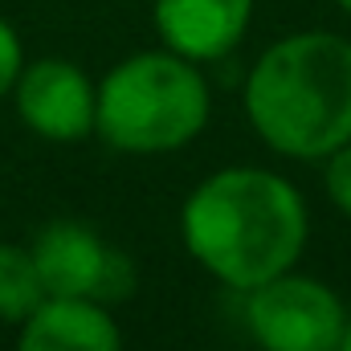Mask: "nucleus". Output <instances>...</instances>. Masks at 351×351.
Here are the masks:
<instances>
[{
    "mask_svg": "<svg viewBox=\"0 0 351 351\" xmlns=\"http://www.w3.org/2000/svg\"><path fill=\"white\" fill-rule=\"evenodd\" d=\"M302 192L265 168H221L180 208L184 250L229 290H254L294 269L306 245Z\"/></svg>",
    "mask_w": 351,
    "mask_h": 351,
    "instance_id": "nucleus-1",
    "label": "nucleus"
},
{
    "mask_svg": "<svg viewBox=\"0 0 351 351\" xmlns=\"http://www.w3.org/2000/svg\"><path fill=\"white\" fill-rule=\"evenodd\" d=\"M245 114L278 156L327 160L351 139V41L327 29L274 41L245 78Z\"/></svg>",
    "mask_w": 351,
    "mask_h": 351,
    "instance_id": "nucleus-2",
    "label": "nucleus"
},
{
    "mask_svg": "<svg viewBox=\"0 0 351 351\" xmlns=\"http://www.w3.org/2000/svg\"><path fill=\"white\" fill-rule=\"evenodd\" d=\"M208 82L196 62L152 49L119 62L94 98V131L127 156H168L188 147L208 123Z\"/></svg>",
    "mask_w": 351,
    "mask_h": 351,
    "instance_id": "nucleus-3",
    "label": "nucleus"
},
{
    "mask_svg": "<svg viewBox=\"0 0 351 351\" xmlns=\"http://www.w3.org/2000/svg\"><path fill=\"white\" fill-rule=\"evenodd\" d=\"M245 327L262 351H335L348 311L331 286L286 269L245 290Z\"/></svg>",
    "mask_w": 351,
    "mask_h": 351,
    "instance_id": "nucleus-4",
    "label": "nucleus"
},
{
    "mask_svg": "<svg viewBox=\"0 0 351 351\" xmlns=\"http://www.w3.org/2000/svg\"><path fill=\"white\" fill-rule=\"evenodd\" d=\"M29 254L49 298H94L110 306L135 290L131 262L82 221H49L33 237Z\"/></svg>",
    "mask_w": 351,
    "mask_h": 351,
    "instance_id": "nucleus-5",
    "label": "nucleus"
},
{
    "mask_svg": "<svg viewBox=\"0 0 351 351\" xmlns=\"http://www.w3.org/2000/svg\"><path fill=\"white\" fill-rule=\"evenodd\" d=\"M94 98L98 86L90 82V74L66 58L21 66V78L12 86L21 123L53 143H78L94 131Z\"/></svg>",
    "mask_w": 351,
    "mask_h": 351,
    "instance_id": "nucleus-6",
    "label": "nucleus"
},
{
    "mask_svg": "<svg viewBox=\"0 0 351 351\" xmlns=\"http://www.w3.org/2000/svg\"><path fill=\"white\" fill-rule=\"evenodd\" d=\"M254 0H156L160 41L188 62L225 58L250 29Z\"/></svg>",
    "mask_w": 351,
    "mask_h": 351,
    "instance_id": "nucleus-7",
    "label": "nucleus"
},
{
    "mask_svg": "<svg viewBox=\"0 0 351 351\" xmlns=\"http://www.w3.org/2000/svg\"><path fill=\"white\" fill-rule=\"evenodd\" d=\"M16 351H123V331L106 302L45 298L21 323Z\"/></svg>",
    "mask_w": 351,
    "mask_h": 351,
    "instance_id": "nucleus-8",
    "label": "nucleus"
},
{
    "mask_svg": "<svg viewBox=\"0 0 351 351\" xmlns=\"http://www.w3.org/2000/svg\"><path fill=\"white\" fill-rule=\"evenodd\" d=\"M41 274L25 245H0V323H25L45 302Z\"/></svg>",
    "mask_w": 351,
    "mask_h": 351,
    "instance_id": "nucleus-9",
    "label": "nucleus"
},
{
    "mask_svg": "<svg viewBox=\"0 0 351 351\" xmlns=\"http://www.w3.org/2000/svg\"><path fill=\"white\" fill-rule=\"evenodd\" d=\"M323 184H327V196H331V204L351 217V139L343 147H335L331 156H327V172H323Z\"/></svg>",
    "mask_w": 351,
    "mask_h": 351,
    "instance_id": "nucleus-10",
    "label": "nucleus"
},
{
    "mask_svg": "<svg viewBox=\"0 0 351 351\" xmlns=\"http://www.w3.org/2000/svg\"><path fill=\"white\" fill-rule=\"evenodd\" d=\"M21 66H25L21 37H16V29L0 16V98H4V94H12L16 78H21Z\"/></svg>",
    "mask_w": 351,
    "mask_h": 351,
    "instance_id": "nucleus-11",
    "label": "nucleus"
},
{
    "mask_svg": "<svg viewBox=\"0 0 351 351\" xmlns=\"http://www.w3.org/2000/svg\"><path fill=\"white\" fill-rule=\"evenodd\" d=\"M335 351H351V319H348V327H343V339H339V348Z\"/></svg>",
    "mask_w": 351,
    "mask_h": 351,
    "instance_id": "nucleus-12",
    "label": "nucleus"
},
{
    "mask_svg": "<svg viewBox=\"0 0 351 351\" xmlns=\"http://www.w3.org/2000/svg\"><path fill=\"white\" fill-rule=\"evenodd\" d=\"M335 4H339V8H343V12H351V0H335Z\"/></svg>",
    "mask_w": 351,
    "mask_h": 351,
    "instance_id": "nucleus-13",
    "label": "nucleus"
}]
</instances>
